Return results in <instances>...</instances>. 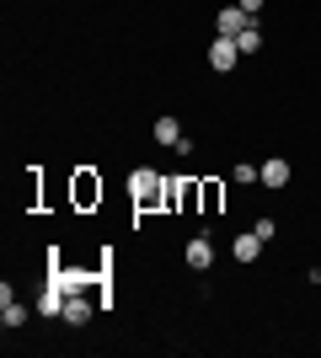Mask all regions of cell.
Segmentation results:
<instances>
[{
  "instance_id": "obj_1",
  "label": "cell",
  "mask_w": 321,
  "mask_h": 358,
  "mask_svg": "<svg viewBox=\"0 0 321 358\" xmlns=\"http://www.w3.org/2000/svg\"><path fill=\"white\" fill-rule=\"evenodd\" d=\"M161 193H166V187H161V177H155L150 166H139L134 177H129V198H134V203H155Z\"/></svg>"
},
{
  "instance_id": "obj_2",
  "label": "cell",
  "mask_w": 321,
  "mask_h": 358,
  "mask_svg": "<svg viewBox=\"0 0 321 358\" xmlns=\"http://www.w3.org/2000/svg\"><path fill=\"white\" fill-rule=\"evenodd\" d=\"M27 305H22V299H16L11 294V284H0V327H6V331H16V327H27Z\"/></svg>"
},
{
  "instance_id": "obj_3",
  "label": "cell",
  "mask_w": 321,
  "mask_h": 358,
  "mask_svg": "<svg viewBox=\"0 0 321 358\" xmlns=\"http://www.w3.org/2000/svg\"><path fill=\"white\" fill-rule=\"evenodd\" d=\"M252 22H257V16H246L241 6H225V11L214 16V27H220V38H241V32L252 27Z\"/></svg>"
},
{
  "instance_id": "obj_4",
  "label": "cell",
  "mask_w": 321,
  "mask_h": 358,
  "mask_svg": "<svg viewBox=\"0 0 321 358\" xmlns=\"http://www.w3.org/2000/svg\"><path fill=\"white\" fill-rule=\"evenodd\" d=\"M236 59H241L236 38H214V43H209V64H214L220 75H225V70H236Z\"/></svg>"
},
{
  "instance_id": "obj_5",
  "label": "cell",
  "mask_w": 321,
  "mask_h": 358,
  "mask_svg": "<svg viewBox=\"0 0 321 358\" xmlns=\"http://www.w3.org/2000/svg\"><path fill=\"white\" fill-rule=\"evenodd\" d=\"M183 257H187V268H193V273H209V262H214V241H209V236H193Z\"/></svg>"
},
{
  "instance_id": "obj_6",
  "label": "cell",
  "mask_w": 321,
  "mask_h": 358,
  "mask_svg": "<svg viewBox=\"0 0 321 358\" xmlns=\"http://www.w3.org/2000/svg\"><path fill=\"white\" fill-rule=\"evenodd\" d=\"M230 257H236V262H257V257H262L257 230H246V236H236V241H230Z\"/></svg>"
},
{
  "instance_id": "obj_7",
  "label": "cell",
  "mask_w": 321,
  "mask_h": 358,
  "mask_svg": "<svg viewBox=\"0 0 321 358\" xmlns=\"http://www.w3.org/2000/svg\"><path fill=\"white\" fill-rule=\"evenodd\" d=\"M290 177H294V166L284 161V155H268V166H262V177H257V182H268V187H284Z\"/></svg>"
},
{
  "instance_id": "obj_8",
  "label": "cell",
  "mask_w": 321,
  "mask_h": 358,
  "mask_svg": "<svg viewBox=\"0 0 321 358\" xmlns=\"http://www.w3.org/2000/svg\"><path fill=\"white\" fill-rule=\"evenodd\" d=\"M64 321H70V327H86V321H92V299L70 294V299H64Z\"/></svg>"
},
{
  "instance_id": "obj_9",
  "label": "cell",
  "mask_w": 321,
  "mask_h": 358,
  "mask_svg": "<svg viewBox=\"0 0 321 358\" xmlns=\"http://www.w3.org/2000/svg\"><path fill=\"white\" fill-rule=\"evenodd\" d=\"M155 139H161L166 150H177V139H183V123L171 118V113H166V118H155Z\"/></svg>"
},
{
  "instance_id": "obj_10",
  "label": "cell",
  "mask_w": 321,
  "mask_h": 358,
  "mask_svg": "<svg viewBox=\"0 0 321 358\" xmlns=\"http://www.w3.org/2000/svg\"><path fill=\"white\" fill-rule=\"evenodd\" d=\"M64 299H70V294H64V289L54 284V289H48L43 299H38V315H64Z\"/></svg>"
},
{
  "instance_id": "obj_11",
  "label": "cell",
  "mask_w": 321,
  "mask_h": 358,
  "mask_svg": "<svg viewBox=\"0 0 321 358\" xmlns=\"http://www.w3.org/2000/svg\"><path fill=\"white\" fill-rule=\"evenodd\" d=\"M236 48H241V54H257V48H262V27H257V22H252V27L236 38Z\"/></svg>"
},
{
  "instance_id": "obj_12",
  "label": "cell",
  "mask_w": 321,
  "mask_h": 358,
  "mask_svg": "<svg viewBox=\"0 0 321 358\" xmlns=\"http://www.w3.org/2000/svg\"><path fill=\"white\" fill-rule=\"evenodd\" d=\"M76 198H80V203H92V198H102V182L80 177V182H76Z\"/></svg>"
},
{
  "instance_id": "obj_13",
  "label": "cell",
  "mask_w": 321,
  "mask_h": 358,
  "mask_svg": "<svg viewBox=\"0 0 321 358\" xmlns=\"http://www.w3.org/2000/svg\"><path fill=\"white\" fill-rule=\"evenodd\" d=\"M230 177L241 182V187H252V182H257V177H262V166H246V161H241V166H236V171H230Z\"/></svg>"
},
{
  "instance_id": "obj_14",
  "label": "cell",
  "mask_w": 321,
  "mask_h": 358,
  "mask_svg": "<svg viewBox=\"0 0 321 358\" xmlns=\"http://www.w3.org/2000/svg\"><path fill=\"white\" fill-rule=\"evenodd\" d=\"M252 230H257V241H262V246H268V241H273V236H278V224H273V220H268V214H262V220H257V224H252Z\"/></svg>"
},
{
  "instance_id": "obj_15",
  "label": "cell",
  "mask_w": 321,
  "mask_h": 358,
  "mask_svg": "<svg viewBox=\"0 0 321 358\" xmlns=\"http://www.w3.org/2000/svg\"><path fill=\"white\" fill-rule=\"evenodd\" d=\"M236 6H241V11H246V16H257V11H262V6H268V0H236Z\"/></svg>"
}]
</instances>
